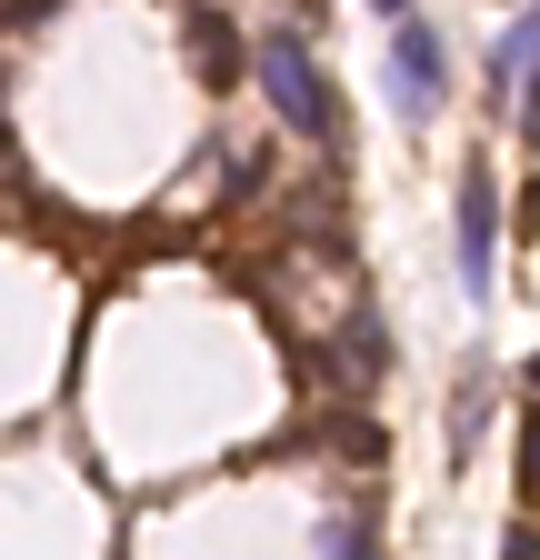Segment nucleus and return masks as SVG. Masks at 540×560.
I'll return each mask as SVG.
<instances>
[{
  "label": "nucleus",
  "instance_id": "f257e3e1",
  "mask_svg": "<svg viewBox=\"0 0 540 560\" xmlns=\"http://www.w3.org/2000/svg\"><path fill=\"white\" fill-rule=\"evenodd\" d=\"M260 91H270V110H281V130L330 140V81L310 70V40L301 31H270L260 40Z\"/></svg>",
  "mask_w": 540,
  "mask_h": 560
},
{
  "label": "nucleus",
  "instance_id": "f03ea898",
  "mask_svg": "<svg viewBox=\"0 0 540 560\" xmlns=\"http://www.w3.org/2000/svg\"><path fill=\"white\" fill-rule=\"evenodd\" d=\"M441 101H450V50H441V31L421 11H400L390 21V110L400 120H431Z\"/></svg>",
  "mask_w": 540,
  "mask_h": 560
},
{
  "label": "nucleus",
  "instance_id": "7ed1b4c3",
  "mask_svg": "<svg viewBox=\"0 0 540 560\" xmlns=\"http://www.w3.org/2000/svg\"><path fill=\"white\" fill-rule=\"evenodd\" d=\"M491 280H501V190H491V161H470L460 171V291L491 301Z\"/></svg>",
  "mask_w": 540,
  "mask_h": 560
},
{
  "label": "nucleus",
  "instance_id": "20e7f679",
  "mask_svg": "<svg viewBox=\"0 0 540 560\" xmlns=\"http://www.w3.org/2000/svg\"><path fill=\"white\" fill-rule=\"evenodd\" d=\"M530 70H540V0H530V11H520V21H510V31L491 40V60H481V91H491V101L510 110Z\"/></svg>",
  "mask_w": 540,
  "mask_h": 560
},
{
  "label": "nucleus",
  "instance_id": "39448f33",
  "mask_svg": "<svg viewBox=\"0 0 540 560\" xmlns=\"http://www.w3.org/2000/svg\"><path fill=\"white\" fill-rule=\"evenodd\" d=\"M190 50H200V70H211V91H231V31H221V11L190 21Z\"/></svg>",
  "mask_w": 540,
  "mask_h": 560
},
{
  "label": "nucleus",
  "instance_id": "423d86ee",
  "mask_svg": "<svg viewBox=\"0 0 540 560\" xmlns=\"http://www.w3.org/2000/svg\"><path fill=\"white\" fill-rule=\"evenodd\" d=\"M330 560H371V511H341V521H330Z\"/></svg>",
  "mask_w": 540,
  "mask_h": 560
},
{
  "label": "nucleus",
  "instance_id": "0eeeda50",
  "mask_svg": "<svg viewBox=\"0 0 540 560\" xmlns=\"http://www.w3.org/2000/svg\"><path fill=\"white\" fill-rule=\"evenodd\" d=\"M520 490L540 501V390H530V410H520Z\"/></svg>",
  "mask_w": 540,
  "mask_h": 560
},
{
  "label": "nucleus",
  "instance_id": "6e6552de",
  "mask_svg": "<svg viewBox=\"0 0 540 560\" xmlns=\"http://www.w3.org/2000/svg\"><path fill=\"white\" fill-rule=\"evenodd\" d=\"M520 140H530V151H540V70H530V81H520Z\"/></svg>",
  "mask_w": 540,
  "mask_h": 560
},
{
  "label": "nucleus",
  "instance_id": "1a4fd4ad",
  "mask_svg": "<svg viewBox=\"0 0 540 560\" xmlns=\"http://www.w3.org/2000/svg\"><path fill=\"white\" fill-rule=\"evenodd\" d=\"M501 560H540V530H530V521H510V530H501Z\"/></svg>",
  "mask_w": 540,
  "mask_h": 560
},
{
  "label": "nucleus",
  "instance_id": "9d476101",
  "mask_svg": "<svg viewBox=\"0 0 540 560\" xmlns=\"http://www.w3.org/2000/svg\"><path fill=\"white\" fill-rule=\"evenodd\" d=\"M380 11H390V21H400V11H411V0H380Z\"/></svg>",
  "mask_w": 540,
  "mask_h": 560
},
{
  "label": "nucleus",
  "instance_id": "9b49d317",
  "mask_svg": "<svg viewBox=\"0 0 540 560\" xmlns=\"http://www.w3.org/2000/svg\"><path fill=\"white\" fill-rule=\"evenodd\" d=\"M530 390H540V361H530Z\"/></svg>",
  "mask_w": 540,
  "mask_h": 560
}]
</instances>
